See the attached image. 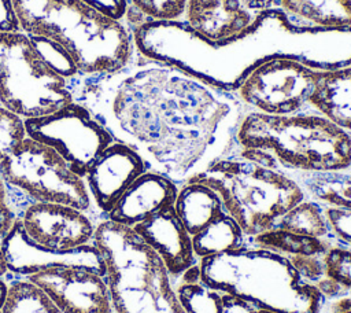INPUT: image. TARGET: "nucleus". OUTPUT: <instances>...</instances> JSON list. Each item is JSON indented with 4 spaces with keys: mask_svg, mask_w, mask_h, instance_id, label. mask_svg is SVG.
Here are the masks:
<instances>
[{
    "mask_svg": "<svg viewBox=\"0 0 351 313\" xmlns=\"http://www.w3.org/2000/svg\"><path fill=\"white\" fill-rule=\"evenodd\" d=\"M101 96L107 106L103 121L115 139L178 185L230 150L247 111L234 92L138 54L107 81Z\"/></svg>",
    "mask_w": 351,
    "mask_h": 313,
    "instance_id": "1",
    "label": "nucleus"
},
{
    "mask_svg": "<svg viewBox=\"0 0 351 313\" xmlns=\"http://www.w3.org/2000/svg\"><path fill=\"white\" fill-rule=\"evenodd\" d=\"M130 29L140 56L174 65L228 92L274 58L296 59L317 70L351 65V27L296 26L278 7L270 8L248 32L222 43L203 38L182 21L147 19Z\"/></svg>",
    "mask_w": 351,
    "mask_h": 313,
    "instance_id": "2",
    "label": "nucleus"
},
{
    "mask_svg": "<svg viewBox=\"0 0 351 313\" xmlns=\"http://www.w3.org/2000/svg\"><path fill=\"white\" fill-rule=\"evenodd\" d=\"M25 34L63 45L84 77H111L128 69L137 52L132 29L81 0H12Z\"/></svg>",
    "mask_w": 351,
    "mask_h": 313,
    "instance_id": "3",
    "label": "nucleus"
},
{
    "mask_svg": "<svg viewBox=\"0 0 351 313\" xmlns=\"http://www.w3.org/2000/svg\"><path fill=\"white\" fill-rule=\"evenodd\" d=\"M188 181L215 191L247 239L274 228L282 214L306 198L299 183L269 152L237 141Z\"/></svg>",
    "mask_w": 351,
    "mask_h": 313,
    "instance_id": "4",
    "label": "nucleus"
},
{
    "mask_svg": "<svg viewBox=\"0 0 351 313\" xmlns=\"http://www.w3.org/2000/svg\"><path fill=\"white\" fill-rule=\"evenodd\" d=\"M202 280L215 291L278 313H321L325 298L302 279L288 257L245 242L199 261Z\"/></svg>",
    "mask_w": 351,
    "mask_h": 313,
    "instance_id": "5",
    "label": "nucleus"
},
{
    "mask_svg": "<svg viewBox=\"0 0 351 313\" xmlns=\"http://www.w3.org/2000/svg\"><path fill=\"white\" fill-rule=\"evenodd\" d=\"M236 141L269 152L287 172L351 169V133L313 110L291 115L247 110L239 122Z\"/></svg>",
    "mask_w": 351,
    "mask_h": 313,
    "instance_id": "6",
    "label": "nucleus"
},
{
    "mask_svg": "<svg viewBox=\"0 0 351 313\" xmlns=\"http://www.w3.org/2000/svg\"><path fill=\"white\" fill-rule=\"evenodd\" d=\"M92 243L104 258L114 313H185L163 261L133 228L100 218Z\"/></svg>",
    "mask_w": 351,
    "mask_h": 313,
    "instance_id": "7",
    "label": "nucleus"
},
{
    "mask_svg": "<svg viewBox=\"0 0 351 313\" xmlns=\"http://www.w3.org/2000/svg\"><path fill=\"white\" fill-rule=\"evenodd\" d=\"M73 100V84L48 67L27 34L0 33L1 106L26 119L48 115Z\"/></svg>",
    "mask_w": 351,
    "mask_h": 313,
    "instance_id": "8",
    "label": "nucleus"
},
{
    "mask_svg": "<svg viewBox=\"0 0 351 313\" xmlns=\"http://www.w3.org/2000/svg\"><path fill=\"white\" fill-rule=\"evenodd\" d=\"M0 176L16 214L29 202L62 203L86 213L95 209L84 178L53 148L30 137L0 162Z\"/></svg>",
    "mask_w": 351,
    "mask_h": 313,
    "instance_id": "9",
    "label": "nucleus"
},
{
    "mask_svg": "<svg viewBox=\"0 0 351 313\" xmlns=\"http://www.w3.org/2000/svg\"><path fill=\"white\" fill-rule=\"evenodd\" d=\"M25 128L27 137L53 148L82 178L99 154L117 140L103 118L77 100L48 115L26 118Z\"/></svg>",
    "mask_w": 351,
    "mask_h": 313,
    "instance_id": "10",
    "label": "nucleus"
},
{
    "mask_svg": "<svg viewBox=\"0 0 351 313\" xmlns=\"http://www.w3.org/2000/svg\"><path fill=\"white\" fill-rule=\"evenodd\" d=\"M319 70L296 59L274 58L255 67L234 91L248 111L291 115L311 110L308 99Z\"/></svg>",
    "mask_w": 351,
    "mask_h": 313,
    "instance_id": "11",
    "label": "nucleus"
},
{
    "mask_svg": "<svg viewBox=\"0 0 351 313\" xmlns=\"http://www.w3.org/2000/svg\"><path fill=\"white\" fill-rule=\"evenodd\" d=\"M0 247L10 279H26L40 270L58 266L85 268L106 277L104 258L93 243L73 250L45 248L30 240L18 218L0 239Z\"/></svg>",
    "mask_w": 351,
    "mask_h": 313,
    "instance_id": "12",
    "label": "nucleus"
},
{
    "mask_svg": "<svg viewBox=\"0 0 351 313\" xmlns=\"http://www.w3.org/2000/svg\"><path fill=\"white\" fill-rule=\"evenodd\" d=\"M16 218L32 242L51 250H73L92 243L97 224L84 210L47 202L23 205Z\"/></svg>",
    "mask_w": 351,
    "mask_h": 313,
    "instance_id": "13",
    "label": "nucleus"
},
{
    "mask_svg": "<svg viewBox=\"0 0 351 313\" xmlns=\"http://www.w3.org/2000/svg\"><path fill=\"white\" fill-rule=\"evenodd\" d=\"M25 280L41 290L62 313H114L106 277L89 269L49 268Z\"/></svg>",
    "mask_w": 351,
    "mask_h": 313,
    "instance_id": "14",
    "label": "nucleus"
},
{
    "mask_svg": "<svg viewBox=\"0 0 351 313\" xmlns=\"http://www.w3.org/2000/svg\"><path fill=\"white\" fill-rule=\"evenodd\" d=\"M277 0H186L182 22L211 43L234 38L252 29Z\"/></svg>",
    "mask_w": 351,
    "mask_h": 313,
    "instance_id": "15",
    "label": "nucleus"
},
{
    "mask_svg": "<svg viewBox=\"0 0 351 313\" xmlns=\"http://www.w3.org/2000/svg\"><path fill=\"white\" fill-rule=\"evenodd\" d=\"M149 169L143 155L125 141L115 140L88 167L84 181L100 218L112 209L119 196Z\"/></svg>",
    "mask_w": 351,
    "mask_h": 313,
    "instance_id": "16",
    "label": "nucleus"
},
{
    "mask_svg": "<svg viewBox=\"0 0 351 313\" xmlns=\"http://www.w3.org/2000/svg\"><path fill=\"white\" fill-rule=\"evenodd\" d=\"M133 231L160 257L173 281L199 264L192 247V236L176 214L174 206L134 225Z\"/></svg>",
    "mask_w": 351,
    "mask_h": 313,
    "instance_id": "17",
    "label": "nucleus"
},
{
    "mask_svg": "<svg viewBox=\"0 0 351 313\" xmlns=\"http://www.w3.org/2000/svg\"><path fill=\"white\" fill-rule=\"evenodd\" d=\"M178 188L180 185L167 176L148 169L128 187L104 218L133 228L173 206Z\"/></svg>",
    "mask_w": 351,
    "mask_h": 313,
    "instance_id": "18",
    "label": "nucleus"
},
{
    "mask_svg": "<svg viewBox=\"0 0 351 313\" xmlns=\"http://www.w3.org/2000/svg\"><path fill=\"white\" fill-rule=\"evenodd\" d=\"M308 106L351 133V65L319 70Z\"/></svg>",
    "mask_w": 351,
    "mask_h": 313,
    "instance_id": "19",
    "label": "nucleus"
},
{
    "mask_svg": "<svg viewBox=\"0 0 351 313\" xmlns=\"http://www.w3.org/2000/svg\"><path fill=\"white\" fill-rule=\"evenodd\" d=\"M173 206L191 236L228 214L215 191L204 184L192 181L180 185Z\"/></svg>",
    "mask_w": 351,
    "mask_h": 313,
    "instance_id": "20",
    "label": "nucleus"
},
{
    "mask_svg": "<svg viewBox=\"0 0 351 313\" xmlns=\"http://www.w3.org/2000/svg\"><path fill=\"white\" fill-rule=\"evenodd\" d=\"M288 19L302 27H351V0H277Z\"/></svg>",
    "mask_w": 351,
    "mask_h": 313,
    "instance_id": "21",
    "label": "nucleus"
},
{
    "mask_svg": "<svg viewBox=\"0 0 351 313\" xmlns=\"http://www.w3.org/2000/svg\"><path fill=\"white\" fill-rule=\"evenodd\" d=\"M302 187L306 196L322 206L351 210V169L336 172H288Z\"/></svg>",
    "mask_w": 351,
    "mask_h": 313,
    "instance_id": "22",
    "label": "nucleus"
},
{
    "mask_svg": "<svg viewBox=\"0 0 351 313\" xmlns=\"http://www.w3.org/2000/svg\"><path fill=\"white\" fill-rule=\"evenodd\" d=\"M247 237L236 220L225 214L192 236V247L197 259L239 248Z\"/></svg>",
    "mask_w": 351,
    "mask_h": 313,
    "instance_id": "23",
    "label": "nucleus"
},
{
    "mask_svg": "<svg viewBox=\"0 0 351 313\" xmlns=\"http://www.w3.org/2000/svg\"><path fill=\"white\" fill-rule=\"evenodd\" d=\"M247 242L276 251L285 257L292 255H321L324 254L328 247L335 240L319 239L314 236H307L302 233H296L292 231L281 229V228H271L265 232H261Z\"/></svg>",
    "mask_w": 351,
    "mask_h": 313,
    "instance_id": "24",
    "label": "nucleus"
},
{
    "mask_svg": "<svg viewBox=\"0 0 351 313\" xmlns=\"http://www.w3.org/2000/svg\"><path fill=\"white\" fill-rule=\"evenodd\" d=\"M173 283L185 313H222V294L202 280L199 264Z\"/></svg>",
    "mask_w": 351,
    "mask_h": 313,
    "instance_id": "25",
    "label": "nucleus"
},
{
    "mask_svg": "<svg viewBox=\"0 0 351 313\" xmlns=\"http://www.w3.org/2000/svg\"><path fill=\"white\" fill-rule=\"evenodd\" d=\"M274 227L307 236L333 240L324 206L307 196L282 214Z\"/></svg>",
    "mask_w": 351,
    "mask_h": 313,
    "instance_id": "26",
    "label": "nucleus"
},
{
    "mask_svg": "<svg viewBox=\"0 0 351 313\" xmlns=\"http://www.w3.org/2000/svg\"><path fill=\"white\" fill-rule=\"evenodd\" d=\"M3 313H62L49 298L25 279H10Z\"/></svg>",
    "mask_w": 351,
    "mask_h": 313,
    "instance_id": "27",
    "label": "nucleus"
},
{
    "mask_svg": "<svg viewBox=\"0 0 351 313\" xmlns=\"http://www.w3.org/2000/svg\"><path fill=\"white\" fill-rule=\"evenodd\" d=\"M29 40L37 54L43 58V60L48 65L49 69H52L58 76L67 80L74 86V92L77 91V86L80 85L81 78L84 76L80 73L75 60L69 54V51L60 45L59 43L37 34H30Z\"/></svg>",
    "mask_w": 351,
    "mask_h": 313,
    "instance_id": "28",
    "label": "nucleus"
},
{
    "mask_svg": "<svg viewBox=\"0 0 351 313\" xmlns=\"http://www.w3.org/2000/svg\"><path fill=\"white\" fill-rule=\"evenodd\" d=\"M186 0H128L129 12L155 21H181L184 16Z\"/></svg>",
    "mask_w": 351,
    "mask_h": 313,
    "instance_id": "29",
    "label": "nucleus"
},
{
    "mask_svg": "<svg viewBox=\"0 0 351 313\" xmlns=\"http://www.w3.org/2000/svg\"><path fill=\"white\" fill-rule=\"evenodd\" d=\"M321 257L325 276L351 294V248L333 242Z\"/></svg>",
    "mask_w": 351,
    "mask_h": 313,
    "instance_id": "30",
    "label": "nucleus"
},
{
    "mask_svg": "<svg viewBox=\"0 0 351 313\" xmlns=\"http://www.w3.org/2000/svg\"><path fill=\"white\" fill-rule=\"evenodd\" d=\"M26 137L25 119L0 104V162Z\"/></svg>",
    "mask_w": 351,
    "mask_h": 313,
    "instance_id": "31",
    "label": "nucleus"
},
{
    "mask_svg": "<svg viewBox=\"0 0 351 313\" xmlns=\"http://www.w3.org/2000/svg\"><path fill=\"white\" fill-rule=\"evenodd\" d=\"M335 242L351 248V210L324 206Z\"/></svg>",
    "mask_w": 351,
    "mask_h": 313,
    "instance_id": "32",
    "label": "nucleus"
},
{
    "mask_svg": "<svg viewBox=\"0 0 351 313\" xmlns=\"http://www.w3.org/2000/svg\"><path fill=\"white\" fill-rule=\"evenodd\" d=\"M321 255H292L288 257V259L298 270V273L302 276V279L314 286L319 279L325 276Z\"/></svg>",
    "mask_w": 351,
    "mask_h": 313,
    "instance_id": "33",
    "label": "nucleus"
},
{
    "mask_svg": "<svg viewBox=\"0 0 351 313\" xmlns=\"http://www.w3.org/2000/svg\"><path fill=\"white\" fill-rule=\"evenodd\" d=\"M97 12L115 21H125L129 10L128 0H81Z\"/></svg>",
    "mask_w": 351,
    "mask_h": 313,
    "instance_id": "34",
    "label": "nucleus"
},
{
    "mask_svg": "<svg viewBox=\"0 0 351 313\" xmlns=\"http://www.w3.org/2000/svg\"><path fill=\"white\" fill-rule=\"evenodd\" d=\"M15 220L16 213L11 202L10 191L0 176V239L10 231Z\"/></svg>",
    "mask_w": 351,
    "mask_h": 313,
    "instance_id": "35",
    "label": "nucleus"
},
{
    "mask_svg": "<svg viewBox=\"0 0 351 313\" xmlns=\"http://www.w3.org/2000/svg\"><path fill=\"white\" fill-rule=\"evenodd\" d=\"M22 32L12 0H0V33Z\"/></svg>",
    "mask_w": 351,
    "mask_h": 313,
    "instance_id": "36",
    "label": "nucleus"
},
{
    "mask_svg": "<svg viewBox=\"0 0 351 313\" xmlns=\"http://www.w3.org/2000/svg\"><path fill=\"white\" fill-rule=\"evenodd\" d=\"M222 313H278L274 310L254 306L234 297L222 294Z\"/></svg>",
    "mask_w": 351,
    "mask_h": 313,
    "instance_id": "37",
    "label": "nucleus"
},
{
    "mask_svg": "<svg viewBox=\"0 0 351 313\" xmlns=\"http://www.w3.org/2000/svg\"><path fill=\"white\" fill-rule=\"evenodd\" d=\"M321 313H351V295L326 301Z\"/></svg>",
    "mask_w": 351,
    "mask_h": 313,
    "instance_id": "38",
    "label": "nucleus"
},
{
    "mask_svg": "<svg viewBox=\"0 0 351 313\" xmlns=\"http://www.w3.org/2000/svg\"><path fill=\"white\" fill-rule=\"evenodd\" d=\"M8 292V279H0V309L3 308Z\"/></svg>",
    "mask_w": 351,
    "mask_h": 313,
    "instance_id": "39",
    "label": "nucleus"
},
{
    "mask_svg": "<svg viewBox=\"0 0 351 313\" xmlns=\"http://www.w3.org/2000/svg\"><path fill=\"white\" fill-rule=\"evenodd\" d=\"M0 279H8L10 280L8 269H7V265H5V259H4V255H3L1 247H0Z\"/></svg>",
    "mask_w": 351,
    "mask_h": 313,
    "instance_id": "40",
    "label": "nucleus"
},
{
    "mask_svg": "<svg viewBox=\"0 0 351 313\" xmlns=\"http://www.w3.org/2000/svg\"><path fill=\"white\" fill-rule=\"evenodd\" d=\"M0 313H3V312H1V309H0Z\"/></svg>",
    "mask_w": 351,
    "mask_h": 313,
    "instance_id": "41",
    "label": "nucleus"
}]
</instances>
